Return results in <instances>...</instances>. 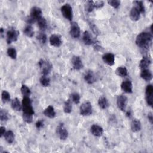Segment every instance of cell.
Listing matches in <instances>:
<instances>
[{
	"label": "cell",
	"instance_id": "cell-1",
	"mask_svg": "<svg viewBox=\"0 0 153 153\" xmlns=\"http://www.w3.org/2000/svg\"><path fill=\"white\" fill-rule=\"evenodd\" d=\"M152 39L151 33L148 32H143L140 33L136 38V45L143 49H148L150 47Z\"/></svg>",
	"mask_w": 153,
	"mask_h": 153
},
{
	"label": "cell",
	"instance_id": "cell-2",
	"mask_svg": "<svg viewBox=\"0 0 153 153\" xmlns=\"http://www.w3.org/2000/svg\"><path fill=\"white\" fill-rule=\"evenodd\" d=\"M42 17V10L38 7H33L31 8L30 16L27 19V22L29 24L35 23Z\"/></svg>",
	"mask_w": 153,
	"mask_h": 153
},
{
	"label": "cell",
	"instance_id": "cell-3",
	"mask_svg": "<svg viewBox=\"0 0 153 153\" xmlns=\"http://www.w3.org/2000/svg\"><path fill=\"white\" fill-rule=\"evenodd\" d=\"M93 108L91 103L89 101H85L82 103L79 108V113L81 115L88 116L92 114Z\"/></svg>",
	"mask_w": 153,
	"mask_h": 153
},
{
	"label": "cell",
	"instance_id": "cell-4",
	"mask_svg": "<svg viewBox=\"0 0 153 153\" xmlns=\"http://www.w3.org/2000/svg\"><path fill=\"white\" fill-rule=\"evenodd\" d=\"M38 65L43 75H47L51 70V65L44 59H41L38 62Z\"/></svg>",
	"mask_w": 153,
	"mask_h": 153
},
{
	"label": "cell",
	"instance_id": "cell-5",
	"mask_svg": "<svg viewBox=\"0 0 153 153\" xmlns=\"http://www.w3.org/2000/svg\"><path fill=\"white\" fill-rule=\"evenodd\" d=\"M61 13L63 16L67 20L71 21L73 18V12L71 6L69 4H66L62 6Z\"/></svg>",
	"mask_w": 153,
	"mask_h": 153
},
{
	"label": "cell",
	"instance_id": "cell-6",
	"mask_svg": "<svg viewBox=\"0 0 153 153\" xmlns=\"http://www.w3.org/2000/svg\"><path fill=\"white\" fill-rule=\"evenodd\" d=\"M153 87L151 84L146 86L145 89V99L148 106H152L153 105Z\"/></svg>",
	"mask_w": 153,
	"mask_h": 153
},
{
	"label": "cell",
	"instance_id": "cell-7",
	"mask_svg": "<svg viewBox=\"0 0 153 153\" xmlns=\"http://www.w3.org/2000/svg\"><path fill=\"white\" fill-rule=\"evenodd\" d=\"M19 32L14 28H11L8 30L7 32V42L10 44L12 42L16 41L19 36Z\"/></svg>",
	"mask_w": 153,
	"mask_h": 153
},
{
	"label": "cell",
	"instance_id": "cell-8",
	"mask_svg": "<svg viewBox=\"0 0 153 153\" xmlns=\"http://www.w3.org/2000/svg\"><path fill=\"white\" fill-rule=\"evenodd\" d=\"M70 35L74 38H78L80 36L81 30L78 23L76 22H72L70 28Z\"/></svg>",
	"mask_w": 153,
	"mask_h": 153
},
{
	"label": "cell",
	"instance_id": "cell-9",
	"mask_svg": "<svg viewBox=\"0 0 153 153\" xmlns=\"http://www.w3.org/2000/svg\"><path fill=\"white\" fill-rule=\"evenodd\" d=\"M127 98L124 95H119L117 99V104L118 108L122 111H125L127 106Z\"/></svg>",
	"mask_w": 153,
	"mask_h": 153
},
{
	"label": "cell",
	"instance_id": "cell-10",
	"mask_svg": "<svg viewBox=\"0 0 153 153\" xmlns=\"http://www.w3.org/2000/svg\"><path fill=\"white\" fill-rule=\"evenodd\" d=\"M57 133L61 140H65L68 136V132L63 123L59 124L57 127Z\"/></svg>",
	"mask_w": 153,
	"mask_h": 153
},
{
	"label": "cell",
	"instance_id": "cell-11",
	"mask_svg": "<svg viewBox=\"0 0 153 153\" xmlns=\"http://www.w3.org/2000/svg\"><path fill=\"white\" fill-rule=\"evenodd\" d=\"M49 41L51 45L56 47H60L62 44L60 36L57 34L51 35L49 38Z\"/></svg>",
	"mask_w": 153,
	"mask_h": 153
},
{
	"label": "cell",
	"instance_id": "cell-12",
	"mask_svg": "<svg viewBox=\"0 0 153 153\" xmlns=\"http://www.w3.org/2000/svg\"><path fill=\"white\" fill-rule=\"evenodd\" d=\"M71 63L72 65L73 68L75 70H80L83 68V63L79 56H73L71 60Z\"/></svg>",
	"mask_w": 153,
	"mask_h": 153
},
{
	"label": "cell",
	"instance_id": "cell-13",
	"mask_svg": "<svg viewBox=\"0 0 153 153\" xmlns=\"http://www.w3.org/2000/svg\"><path fill=\"white\" fill-rule=\"evenodd\" d=\"M90 131L94 136L100 137L103 134V129L97 124H93L90 127Z\"/></svg>",
	"mask_w": 153,
	"mask_h": 153
},
{
	"label": "cell",
	"instance_id": "cell-14",
	"mask_svg": "<svg viewBox=\"0 0 153 153\" xmlns=\"http://www.w3.org/2000/svg\"><path fill=\"white\" fill-rule=\"evenodd\" d=\"M102 59L105 63L109 66H112L115 63V56L113 54L110 53L105 54L102 56Z\"/></svg>",
	"mask_w": 153,
	"mask_h": 153
},
{
	"label": "cell",
	"instance_id": "cell-15",
	"mask_svg": "<svg viewBox=\"0 0 153 153\" xmlns=\"http://www.w3.org/2000/svg\"><path fill=\"white\" fill-rule=\"evenodd\" d=\"M84 78L85 81L89 84H91L96 81V76L93 72L91 71H88L86 72L84 76Z\"/></svg>",
	"mask_w": 153,
	"mask_h": 153
},
{
	"label": "cell",
	"instance_id": "cell-16",
	"mask_svg": "<svg viewBox=\"0 0 153 153\" xmlns=\"http://www.w3.org/2000/svg\"><path fill=\"white\" fill-rule=\"evenodd\" d=\"M121 88L125 93H131L133 92V85L131 82L129 80L123 81L121 84Z\"/></svg>",
	"mask_w": 153,
	"mask_h": 153
},
{
	"label": "cell",
	"instance_id": "cell-17",
	"mask_svg": "<svg viewBox=\"0 0 153 153\" xmlns=\"http://www.w3.org/2000/svg\"><path fill=\"white\" fill-rule=\"evenodd\" d=\"M140 14L139 11L134 6L130 10V17L133 21H137L140 19Z\"/></svg>",
	"mask_w": 153,
	"mask_h": 153
},
{
	"label": "cell",
	"instance_id": "cell-18",
	"mask_svg": "<svg viewBox=\"0 0 153 153\" xmlns=\"http://www.w3.org/2000/svg\"><path fill=\"white\" fill-rule=\"evenodd\" d=\"M43 113L45 117H48L50 118H53L56 116V112L54 111V108L52 106H48V107H47L44 109Z\"/></svg>",
	"mask_w": 153,
	"mask_h": 153
},
{
	"label": "cell",
	"instance_id": "cell-19",
	"mask_svg": "<svg viewBox=\"0 0 153 153\" xmlns=\"http://www.w3.org/2000/svg\"><path fill=\"white\" fill-rule=\"evenodd\" d=\"M140 76L141 78L144 79L146 81H150L152 78V72L150 70L146 69L142 71L140 73Z\"/></svg>",
	"mask_w": 153,
	"mask_h": 153
},
{
	"label": "cell",
	"instance_id": "cell-20",
	"mask_svg": "<svg viewBox=\"0 0 153 153\" xmlns=\"http://www.w3.org/2000/svg\"><path fill=\"white\" fill-rule=\"evenodd\" d=\"M141 123L137 119H134L131 123V129L133 132H137L141 130Z\"/></svg>",
	"mask_w": 153,
	"mask_h": 153
},
{
	"label": "cell",
	"instance_id": "cell-21",
	"mask_svg": "<svg viewBox=\"0 0 153 153\" xmlns=\"http://www.w3.org/2000/svg\"><path fill=\"white\" fill-rule=\"evenodd\" d=\"M151 63V60L149 57H144L142 58V59L140 61L139 63V68L143 70L146 69L148 68V66L150 65Z\"/></svg>",
	"mask_w": 153,
	"mask_h": 153
},
{
	"label": "cell",
	"instance_id": "cell-22",
	"mask_svg": "<svg viewBox=\"0 0 153 153\" xmlns=\"http://www.w3.org/2000/svg\"><path fill=\"white\" fill-rule=\"evenodd\" d=\"M98 105L99 107L102 109H105L108 108L109 104L108 99L103 96H100L98 100Z\"/></svg>",
	"mask_w": 153,
	"mask_h": 153
},
{
	"label": "cell",
	"instance_id": "cell-23",
	"mask_svg": "<svg viewBox=\"0 0 153 153\" xmlns=\"http://www.w3.org/2000/svg\"><path fill=\"white\" fill-rule=\"evenodd\" d=\"M82 40L85 45H90L93 43V39L88 31H85L83 33Z\"/></svg>",
	"mask_w": 153,
	"mask_h": 153
},
{
	"label": "cell",
	"instance_id": "cell-24",
	"mask_svg": "<svg viewBox=\"0 0 153 153\" xmlns=\"http://www.w3.org/2000/svg\"><path fill=\"white\" fill-rule=\"evenodd\" d=\"M5 140L8 143H12L14 140V134L11 130H8L4 135Z\"/></svg>",
	"mask_w": 153,
	"mask_h": 153
},
{
	"label": "cell",
	"instance_id": "cell-25",
	"mask_svg": "<svg viewBox=\"0 0 153 153\" xmlns=\"http://www.w3.org/2000/svg\"><path fill=\"white\" fill-rule=\"evenodd\" d=\"M115 74L121 77H124L127 75L128 71L126 67L124 66H119L115 70Z\"/></svg>",
	"mask_w": 153,
	"mask_h": 153
},
{
	"label": "cell",
	"instance_id": "cell-26",
	"mask_svg": "<svg viewBox=\"0 0 153 153\" xmlns=\"http://www.w3.org/2000/svg\"><path fill=\"white\" fill-rule=\"evenodd\" d=\"M11 108L14 111H20L22 109V105L20 103V101L17 98H14L11 101Z\"/></svg>",
	"mask_w": 153,
	"mask_h": 153
},
{
	"label": "cell",
	"instance_id": "cell-27",
	"mask_svg": "<svg viewBox=\"0 0 153 153\" xmlns=\"http://www.w3.org/2000/svg\"><path fill=\"white\" fill-rule=\"evenodd\" d=\"M23 33L26 36L29 37V38H32L34 35V30H33V29L32 27V26L29 25H27L23 30Z\"/></svg>",
	"mask_w": 153,
	"mask_h": 153
},
{
	"label": "cell",
	"instance_id": "cell-28",
	"mask_svg": "<svg viewBox=\"0 0 153 153\" xmlns=\"http://www.w3.org/2000/svg\"><path fill=\"white\" fill-rule=\"evenodd\" d=\"M37 23H38V26L41 30H45V29L47 27V21L45 18H44L42 17H40L37 20Z\"/></svg>",
	"mask_w": 153,
	"mask_h": 153
},
{
	"label": "cell",
	"instance_id": "cell-29",
	"mask_svg": "<svg viewBox=\"0 0 153 153\" xmlns=\"http://www.w3.org/2000/svg\"><path fill=\"white\" fill-rule=\"evenodd\" d=\"M133 4L135 5V7L139 11L140 13L144 14L145 12V8L144 4L142 1H135L133 2Z\"/></svg>",
	"mask_w": 153,
	"mask_h": 153
},
{
	"label": "cell",
	"instance_id": "cell-30",
	"mask_svg": "<svg viewBox=\"0 0 153 153\" xmlns=\"http://www.w3.org/2000/svg\"><path fill=\"white\" fill-rule=\"evenodd\" d=\"M72 101L71 99L67 100L65 103L63 105V111L66 114H69L72 111Z\"/></svg>",
	"mask_w": 153,
	"mask_h": 153
},
{
	"label": "cell",
	"instance_id": "cell-31",
	"mask_svg": "<svg viewBox=\"0 0 153 153\" xmlns=\"http://www.w3.org/2000/svg\"><path fill=\"white\" fill-rule=\"evenodd\" d=\"M39 82L42 87H45L50 85V79L47 75H42L39 79Z\"/></svg>",
	"mask_w": 153,
	"mask_h": 153
},
{
	"label": "cell",
	"instance_id": "cell-32",
	"mask_svg": "<svg viewBox=\"0 0 153 153\" xmlns=\"http://www.w3.org/2000/svg\"><path fill=\"white\" fill-rule=\"evenodd\" d=\"M20 90L23 97H29V96L30 95V90L26 85H22Z\"/></svg>",
	"mask_w": 153,
	"mask_h": 153
},
{
	"label": "cell",
	"instance_id": "cell-33",
	"mask_svg": "<svg viewBox=\"0 0 153 153\" xmlns=\"http://www.w3.org/2000/svg\"><path fill=\"white\" fill-rule=\"evenodd\" d=\"M8 56L13 59H16L17 57V51L14 48L10 47L7 50Z\"/></svg>",
	"mask_w": 153,
	"mask_h": 153
},
{
	"label": "cell",
	"instance_id": "cell-34",
	"mask_svg": "<svg viewBox=\"0 0 153 153\" xmlns=\"http://www.w3.org/2000/svg\"><path fill=\"white\" fill-rule=\"evenodd\" d=\"M1 96H2L1 97H2V100L3 103H5L10 100V93L7 91H6V90L2 91Z\"/></svg>",
	"mask_w": 153,
	"mask_h": 153
},
{
	"label": "cell",
	"instance_id": "cell-35",
	"mask_svg": "<svg viewBox=\"0 0 153 153\" xmlns=\"http://www.w3.org/2000/svg\"><path fill=\"white\" fill-rule=\"evenodd\" d=\"M71 100L75 104H78L80 102V96L77 93H73L71 94Z\"/></svg>",
	"mask_w": 153,
	"mask_h": 153
},
{
	"label": "cell",
	"instance_id": "cell-36",
	"mask_svg": "<svg viewBox=\"0 0 153 153\" xmlns=\"http://www.w3.org/2000/svg\"><path fill=\"white\" fill-rule=\"evenodd\" d=\"M0 118L1 121H6L8 120L9 116L8 112L4 110V109H1L0 111Z\"/></svg>",
	"mask_w": 153,
	"mask_h": 153
},
{
	"label": "cell",
	"instance_id": "cell-37",
	"mask_svg": "<svg viewBox=\"0 0 153 153\" xmlns=\"http://www.w3.org/2000/svg\"><path fill=\"white\" fill-rule=\"evenodd\" d=\"M23 119L27 123H31L33 120V115L30 114L23 113Z\"/></svg>",
	"mask_w": 153,
	"mask_h": 153
},
{
	"label": "cell",
	"instance_id": "cell-38",
	"mask_svg": "<svg viewBox=\"0 0 153 153\" xmlns=\"http://www.w3.org/2000/svg\"><path fill=\"white\" fill-rule=\"evenodd\" d=\"M94 8V1H87L86 4H85V10L87 12L90 13V12H91Z\"/></svg>",
	"mask_w": 153,
	"mask_h": 153
},
{
	"label": "cell",
	"instance_id": "cell-39",
	"mask_svg": "<svg viewBox=\"0 0 153 153\" xmlns=\"http://www.w3.org/2000/svg\"><path fill=\"white\" fill-rule=\"evenodd\" d=\"M32 105V100L29 97H23L22 100V106Z\"/></svg>",
	"mask_w": 153,
	"mask_h": 153
},
{
	"label": "cell",
	"instance_id": "cell-40",
	"mask_svg": "<svg viewBox=\"0 0 153 153\" xmlns=\"http://www.w3.org/2000/svg\"><path fill=\"white\" fill-rule=\"evenodd\" d=\"M108 3L114 7V8H118L120 5V1L118 0H111V1H108Z\"/></svg>",
	"mask_w": 153,
	"mask_h": 153
},
{
	"label": "cell",
	"instance_id": "cell-41",
	"mask_svg": "<svg viewBox=\"0 0 153 153\" xmlns=\"http://www.w3.org/2000/svg\"><path fill=\"white\" fill-rule=\"evenodd\" d=\"M37 39L42 43V44H45L47 41V36L45 33H40L38 36H37Z\"/></svg>",
	"mask_w": 153,
	"mask_h": 153
},
{
	"label": "cell",
	"instance_id": "cell-42",
	"mask_svg": "<svg viewBox=\"0 0 153 153\" xmlns=\"http://www.w3.org/2000/svg\"><path fill=\"white\" fill-rule=\"evenodd\" d=\"M104 5V2L102 1H94V8H100Z\"/></svg>",
	"mask_w": 153,
	"mask_h": 153
},
{
	"label": "cell",
	"instance_id": "cell-43",
	"mask_svg": "<svg viewBox=\"0 0 153 153\" xmlns=\"http://www.w3.org/2000/svg\"><path fill=\"white\" fill-rule=\"evenodd\" d=\"M35 126L38 129L41 128L44 126V122L42 120H38L35 123Z\"/></svg>",
	"mask_w": 153,
	"mask_h": 153
},
{
	"label": "cell",
	"instance_id": "cell-44",
	"mask_svg": "<svg viewBox=\"0 0 153 153\" xmlns=\"http://www.w3.org/2000/svg\"><path fill=\"white\" fill-rule=\"evenodd\" d=\"M148 121H149V123L152 124V122H153V116H152V112L148 113Z\"/></svg>",
	"mask_w": 153,
	"mask_h": 153
},
{
	"label": "cell",
	"instance_id": "cell-45",
	"mask_svg": "<svg viewBox=\"0 0 153 153\" xmlns=\"http://www.w3.org/2000/svg\"><path fill=\"white\" fill-rule=\"evenodd\" d=\"M5 132H6V131H5V128L4 127H3V126H1V127H0L1 137H2V136L4 135V134L5 133Z\"/></svg>",
	"mask_w": 153,
	"mask_h": 153
}]
</instances>
